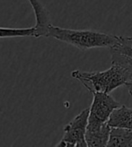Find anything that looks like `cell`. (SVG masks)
Masks as SVG:
<instances>
[{"instance_id": "cell-10", "label": "cell", "mask_w": 132, "mask_h": 147, "mask_svg": "<svg viewBox=\"0 0 132 147\" xmlns=\"http://www.w3.org/2000/svg\"><path fill=\"white\" fill-rule=\"evenodd\" d=\"M110 49L132 59V37L120 36V42Z\"/></svg>"}, {"instance_id": "cell-4", "label": "cell", "mask_w": 132, "mask_h": 147, "mask_svg": "<svg viewBox=\"0 0 132 147\" xmlns=\"http://www.w3.org/2000/svg\"><path fill=\"white\" fill-rule=\"evenodd\" d=\"M89 108L82 110L64 127V135L60 142L56 146L86 147L85 134L89 117Z\"/></svg>"}, {"instance_id": "cell-11", "label": "cell", "mask_w": 132, "mask_h": 147, "mask_svg": "<svg viewBox=\"0 0 132 147\" xmlns=\"http://www.w3.org/2000/svg\"><path fill=\"white\" fill-rule=\"evenodd\" d=\"M125 86L128 88L129 92V94L131 95V97H132V79L129 81V83H127V84H126V85H125Z\"/></svg>"}, {"instance_id": "cell-7", "label": "cell", "mask_w": 132, "mask_h": 147, "mask_svg": "<svg viewBox=\"0 0 132 147\" xmlns=\"http://www.w3.org/2000/svg\"><path fill=\"white\" fill-rule=\"evenodd\" d=\"M110 132H111V127L107 122L97 130H86L85 141L87 143V146H107L110 138Z\"/></svg>"}, {"instance_id": "cell-9", "label": "cell", "mask_w": 132, "mask_h": 147, "mask_svg": "<svg viewBox=\"0 0 132 147\" xmlns=\"http://www.w3.org/2000/svg\"><path fill=\"white\" fill-rule=\"evenodd\" d=\"M18 37H34V38H36L35 27H31V28L0 27V39L18 38Z\"/></svg>"}, {"instance_id": "cell-8", "label": "cell", "mask_w": 132, "mask_h": 147, "mask_svg": "<svg viewBox=\"0 0 132 147\" xmlns=\"http://www.w3.org/2000/svg\"><path fill=\"white\" fill-rule=\"evenodd\" d=\"M107 146H132V130L121 127H111Z\"/></svg>"}, {"instance_id": "cell-1", "label": "cell", "mask_w": 132, "mask_h": 147, "mask_svg": "<svg viewBox=\"0 0 132 147\" xmlns=\"http://www.w3.org/2000/svg\"><path fill=\"white\" fill-rule=\"evenodd\" d=\"M112 67L102 72H85L75 70L71 76L79 82L91 93H111L121 85H126L132 79V59L111 50Z\"/></svg>"}, {"instance_id": "cell-2", "label": "cell", "mask_w": 132, "mask_h": 147, "mask_svg": "<svg viewBox=\"0 0 132 147\" xmlns=\"http://www.w3.org/2000/svg\"><path fill=\"white\" fill-rule=\"evenodd\" d=\"M46 37L69 44L81 50L93 48H112L120 40V36L91 30H72L51 24Z\"/></svg>"}, {"instance_id": "cell-5", "label": "cell", "mask_w": 132, "mask_h": 147, "mask_svg": "<svg viewBox=\"0 0 132 147\" xmlns=\"http://www.w3.org/2000/svg\"><path fill=\"white\" fill-rule=\"evenodd\" d=\"M32 7L35 16V30L36 38L46 37L49 27L52 24L50 22L49 13L42 4L41 0H28Z\"/></svg>"}, {"instance_id": "cell-3", "label": "cell", "mask_w": 132, "mask_h": 147, "mask_svg": "<svg viewBox=\"0 0 132 147\" xmlns=\"http://www.w3.org/2000/svg\"><path fill=\"white\" fill-rule=\"evenodd\" d=\"M120 104L110 93H93V99L89 108L87 131H93L101 128L111 117L113 110Z\"/></svg>"}, {"instance_id": "cell-6", "label": "cell", "mask_w": 132, "mask_h": 147, "mask_svg": "<svg viewBox=\"0 0 132 147\" xmlns=\"http://www.w3.org/2000/svg\"><path fill=\"white\" fill-rule=\"evenodd\" d=\"M107 123L111 127H121L132 130V109L124 105L115 109Z\"/></svg>"}]
</instances>
